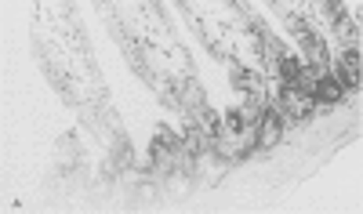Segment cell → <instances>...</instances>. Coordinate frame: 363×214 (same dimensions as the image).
Masks as SVG:
<instances>
[{
  "label": "cell",
  "instance_id": "2",
  "mask_svg": "<svg viewBox=\"0 0 363 214\" xmlns=\"http://www.w3.org/2000/svg\"><path fill=\"white\" fill-rule=\"evenodd\" d=\"M29 44H33L37 66L58 91V98L77 113L87 131L109 142L120 131L116 106L109 98V84L95 62V47H91L87 26L73 0H33Z\"/></svg>",
  "mask_w": 363,
  "mask_h": 214
},
{
  "label": "cell",
  "instance_id": "3",
  "mask_svg": "<svg viewBox=\"0 0 363 214\" xmlns=\"http://www.w3.org/2000/svg\"><path fill=\"white\" fill-rule=\"evenodd\" d=\"M193 26L200 44L229 66H255L265 73V84H272L284 66L298 55L294 44H287L280 33L269 29V18L255 11L247 0H174Z\"/></svg>",
  "mask_w": 363,
  "mask_h": 214
},
{
  "label": "cell",
  "instance_id": "4",
  "mask_svg": "<svg viewBox=\"0 0 363 214\" xmlns=\"http://www.w3.org/2000/svg\"><path fill=\"white\" fill-rule=\"evenodd\" d=\"M269 11L294 37V51L313 66L330 69L342 47H359V15L342 0H265Z\"/></svg>",
  "mask_w": 363,
  "mask_h": 214
},
{
  "label": "cell",
  "instance_id": "1",
  "mask_svg": "<svg viewBox=\"0 0 363 214\" xmlns=\"http://www.w3.org/2000/svg\"><path fill=\"white\" fill-rule=\"evenodd\" d=\"M95 8L135 77L171 113L189 120L207 106L200 69L160 0H95Z\"/></svg>",
  "mask_w": 363,
  "mask_h": 214
}]
</instances>
